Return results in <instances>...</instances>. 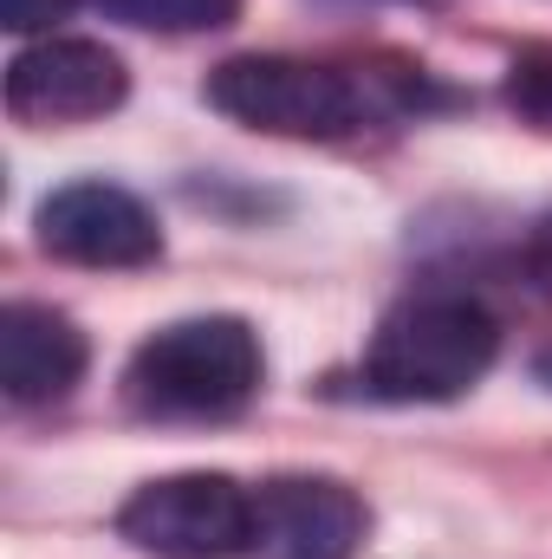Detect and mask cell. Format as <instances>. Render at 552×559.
Here are the masks:
<instances>
[{
    "instance_id": "8992f818",
    "label": "cell",
    "mask_w": 552,
    "mask_h": 559,
    "mask_svg": "<svg viewBox=\"0 0 552 559\" xmlns=\"http://www.w3.org/2000/svg\"><path fill=\"white\" fill-rule=\"evenodd\" d=\"M33 235L46 254L72 267H149L163 254V228L118 182H65L39 202Z\"/></svg>"
},
{
    "instance_id": "8fae6325",
    "label": "cell",
    "mask_w": 552,
    "mask_h": 559,
    "mask_svg": "<svg viewBox=\"0 0 552 559\" xmlns=\"http://www.w3.org/2000/svg\"><path fill=\"white\" fill-rule=\"evenodd\" d=\"M72 7H79V0H0V13H7L13 33H46V26H59Z\"/></svg>"
},
{
    "instance_id": "ba28073f",
    "label": "cell",
    "mask_w": 552,
    "mask_h": 559,
    "mask_svg": "<svg viewBox=\"0 0 552 559\" xmlns=\"http://www.w3.org/2000/svg\"><path fill=\"white\" fill-rule=\"evenodd\" d=\"M85 332L52 312V306H33V299H13L0 312V391L13 404H52L65 397L79 378H85Z\"/></svg>"
},
{
    "instance_id": "52a82bcc",
    "label": "cell",
    "mask_w": 552,
    "mask_h": 559,
    "mask_svg": "<svg viewBox=\"0 0 552 559\" xmlns=\"http://www.w3.org/2000/svg\"><path fill=\"white\" fill-rule=\"evenodd\" d=\"M364 501L338 475H274L254 488V554L261 559H358Z\"/></svg>"
},
{
    "instance_id": "5b68a950",
    "label": "cell",
    "mask_w": 552,
    "mask_h": 559,
    "mask_svg": "<svg viewBox=\"0 0 552 559\" xmlns=\"http://www.w3.org/2000/svg\"><path fill=\"white\" fill-rule=\"evenodd\" d=\"M124 92H131V72L105 39L46 33L7 66V111L20 124H85L118 111Z\"/></svg>"
},
{
    "instance_id": "6da1fadb",
    "label": "cell",
    "mask_w": 552,
    "mask_h": 559,
    "mask_svg": "<svg viewBox=\"0 0 552 559\" xmlns=\"http://www.w3.org/2000/svg\"><path fill=\"white\" fill-rule=\"evenodd\" d=\"M267 371L261 332L235 312H202L149 332L131 352L124 397L137 417L156 423H221L254 404Z\"/></svg>"
},
{
    "instance_id": "7c38bea8",
    "label": "cell",
    "mask_w": 552,
    "mask_h": 559,
    "mask_svg": "<svg viewBox=\"0 0 552 559\" xmlns=\"http://www.w3.org/2000/svg\"><path fill=\"white\" fill-rule=\"evenodd\" d=\"M527 274L552 293V215H540V222H533V235H527Z\"/></svg>"
},
{
    "instance_id": "7a4b0ae2",
    "label": "cell",
    "mask_w": 552,
    "mask_h": 559,
    "mask_svg": "<svg viewBox=\"0 0 552 559\" xmlns=\"http://www.w3.org/2000/svg\"><path fill=\"white\" fill-rule=\"evenodd\" d=\"M501 358V325L468 293H422L384 312L358 384L377 404H455Z\"/></svg>"
},
{
    "instance_id": "9c48e42d",
    "label": "cell",
    "mask_w": 552,
    "mask_h": 559,
    "mask_svg": "<svg viewBox=\"0 0 552 559\" xmlns=\"http://www.w3.org/2000/svg\"><path fill=\"white\" fill-rule=\"evenodd\" d=\"M98 7L143 33H215L241 20V0H98Z\"/></svg>"
},
{
    "instance_id": "4fadbf2b",
    "label": "cell",
    "mask_w": 552,
    "mask_h": 559,
    "mask_svg": "<svg viewBox=\"0 0 552 559\" xmlns=\"http://www.w3.org/2000/svg\"><path fill=\"white\" fill-rule=\"evenodd\" d=\"M533 378H540V384H547V391H552V345H547V352H540V358H533Z\"/></svg>"
},
{
    "instance_id": "30bf717a",
    "label": "cell",
    "mask_w": 552,
    "mask_h": 559,
    "mask_svg": "<svg viewBox=\"0 0 552 559\" xmlns=\"http://www.w3.org/2000/svg\"><path fill=\"white\" fill-rule=\"evenodd\" d=\"M507 105H514L520 124L552 138V52H520L507 66Z\"/></svg>"
},
{
    "instance_id": "277c9868",
    "label": "cell",
    "mask_w": 552,
    "mask_h": 559,
    "mask_svg": "<svg viewBox=\"0 0 552 559\" xmlns=\"http://www.w3.org/2000/svg\"><path fill=\"white\" fill-rule=\"evenodd\" d=\"M118 534L149 559H248L254 554V488L215 468L143 481L118 508Z\"/></svg>"
},
{
    "instance_id": "3957f363",
    "label": "cell",
    "mask_w": 552,
    "mask_h": 559,
    "mask_svg": "<svg viewBox=\"0 0 552 559\" xmlns=\"http://www.w3.org/2000/svg\"><path fill=\"white\" fill-rule=\"evenodd\" d=\"M208 105L267 138L332 143L371 124V98L351 72L292 59V52H241L208 72Z\"/></svg>"
}]
</instances>
